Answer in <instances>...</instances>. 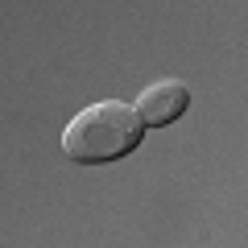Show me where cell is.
Masks as SVG:
<instances>
[{
	"mask_svg": "<svg viewBox=\"0 0 248 248\" xmlns=\"http://www.w3.org/2000/svg\"><path fill=\"white\" fill-rule=\"evenodd\" d=\"M145 141V124L133 104L124 99H99L75 112V120L62 133V153L79 166H108L128 153H137Z\"/></svg>",
	"mask_w": 248,
	"mask_h": 248,
	"instance_id": "obj_1",
	"label": "cell"
},
{
	"mask_svg": "<svg viewBox=\"0 0 248 248\" xmlns=\"http://www.w3.org/2000/svg\"><path fill=\"white\" fill-rule=\"evenodd\" d=\"M190 108V87H186L182 79H157L153 87L141 91V99H137V116H141L145 128H166V124H174L178 116Z\"/></svg>",
	"mask_w": 248,
	"mask_h": 248,
	"instance_id": "obj_2",
	"label": "cell"
}]
</instances>
